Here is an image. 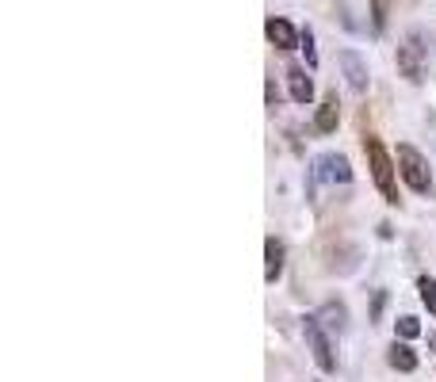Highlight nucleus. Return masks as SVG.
Wrapping results in <instances>:
<instances>
[{
  "mask_svg": "<svg viewBox=\"0 0 436 382\" xmlns=\"http://www.w3.org/2000/svg\"><path fill=\"white\" fill-rule=\"evenodd\" d=\"M436 38L429 35V31H409L406 38H402L398 46V73L409 80V85H421L425 80V69H429V54H433Z\"/></svg>",
  "mask_w": 436,
  "mask_h": 382,
  "instance_id": "f257e3e1",
  "label": "nucleus"
},
{
  "mask_svg": "<svg viewBox=\"0 0 436 382\" xmlns=\"http://www.w3.org/2000/svg\"><path fill=\"white\" fill-rule=\"evenodd\" d=\"M363 153H368L371 180H375L379 195H383L386 203H398V176H394V161H391V153L383 149V142H379L375 134H368L363 138Z\"/></svg>",
  "mask_w": 436,
  "mask_h": 382,
  "instance_id": "f03ea898",
  "label": "nucleus"
},
{
  "mask_svg": "<svg viewBox=\"0 0 436 382\" xmlns=\"http://www.w3.org/2000/svg\"><path fill=\"white\" fill-rule=\"evenodd\" d=\"M303 337H306V344H310V352H314V363H318L326 375H333V371H337L333 337H329V329L321 325L318 314H306V318H303Z\"/></svg>",
  "mask_w": 436,
  "mask_h": 382,
  "instance_id": "7ed1b4c3",
  "label": "nucleus"
},
{
  "mask_svg": "<svg viewBox=\"0 0 436 382\" xmlns=\"http://www.w3.org/2000/svg\"><path fill=\"white\" fill-rule=\"evenodd\" d=\"M398 176L409 184V191L417 195H433V172H429V161L414 149V145H398Z\"/></svg>",
  "mask_w": 436,
  "mask_h": 382,
  "instance_id": "20e7f679",
  "label": "nucleus"
},
{
  "mask_svg": "<svg viewBox=\"0 0 436 382\" xmlns=\"http://www.w3.org/2000/svg\"><path fill=\"white\" fill-rule=\"evenodd\" d=\"M314 180H326V184H352V168H349V157L341 153H326V157L314 161Z\"/></svg>",
  "mask_w": 436,
  "mask_h": 382,
  "instance_id": "39448f33",
  "label": "nucleus"
},
{
  "mask_svg": "<svg viewBox=\"0 0 436 382\" xmlns=\"http://www.w3.org/2000/svg\"><path fill=\"white\" fill-rule=\"evenodd\" d=\"M264 35H268V43L276 46V50H298V46H303V31H295L284 15H268Z\"/></svg>",
  "mask_w": 436,
  "mask_h": 382,
  "instance_id": "423d86ee",
  "label": "nucleus"
},
{
  "mask_svg": "<svg viewBox=\"0 0 436 382\" xmlns=\"http://www.w3.org/2000/svg\"><path fill=\"white\" fill-rule=\"evenodd\" d=\"M337 61H341V69H344V80H349V88H352V92H356V96H363V92H368V85H371L368 61H363L356 50H341V58H337Z\"/></svg>",
  "mask_w": 436,
  "mask_h": 382,
  "instance_id": "0eeeda50",
  "label": "nucleus"
},
{
  "mask_svg": "<svg viewBox=\"0 0 436 382\" xmlns=\"http://www.w3.org/2000/svg\"><path fill=\"white\" fill-rule=\"evenodd\" d=\"M284 260H287V249L279 237H268L264 241V283H276L284 275Z\"/></svg>",
  "mask_w": 436,
  "mask_h": 382,
  "instance_id": "6e6552de",
  "label": "nucleus"
},
{
  "mask_svg": "<svg viewBox=\"0 0 436 382\" xmlns=\"http://www.w3.org/2000/svg\"><path fill=\"white\" fill-rule=\"evenodd\" d=\"M287 92H291V100H295V103H310L314 100V80L306 77L303 65H291V69H287Z\"/></svg>",
  "mask_w": 436,
  "mask_h": 382,
  "instance_id": "1a4fd4ad",
  "label": "nucleus"
},
{
  "mask_svg": "<svg viewBox=\"0 0 436 382\" xmlns=\"http://www.w3.org/2000/svg\"><path fill=\"white\" fill-rule=\"evenodd\" d=\"M337 123H341V103H337V96H326L318 115H314V130H318V134H333Z\"/></svg>",
  "mask_w": 436,
  "mask_h": 382,
  "instance_id": "9d476101",
  "label": "nucleus"
},
{
  "mask_svg": "<svg viewBox=\"0 0 436 382\" xmlns=\"http://www.w3.org/2000/svg\"><path fill=\"white\" fill-rule=\"evenodd\" d=\"M386 363H391L394 371H402V375H409V371H417V352L406 340H394L391 352H386Z\"/></svg>",
  "mask_w": 436,
  "mask_h": 382,
  "instance_id": "9b49d317",
  "label": "nucleus"
},
{
  "mask_svg": "<svg viewBox=\"0 0 436 382\" xmlns=\"http://www.w3.org/2000/svg\"><path fill=\"white\" fill-rule=\"evenodd\" d=\"M318 318H321V325H326L329 332H337V337L349 329V310H344V302H326L318 310Z\"/></svg>",
  "mask_w": 436,
  "mask_h": 382,
  "instance_id": "f8f14e48",
  "label": "nucleus"
},
{
  "mask_svg": "<svg viewBox=\"0 0 436 382\" xmlns=\"http://www.w3.org/2000/svg\"><path fill=\"white\" fill-rule=\"evenodd\" d=\"M386 20H391V0H371V27L379 35L386 31Z\"/></svg>",
  "mask_w": 436,
  "mask_h": 382,
  "instance_id": "ddd939ff",
  "label": "nucleus"
},
{
  "mask_svg": "<svg viewBox=\"0 0 436 382\" xmlns=\"http://www.w3.org/2000/svg\"><path fill=\"white\" fill-rule=\"evenodd\" d=\"M417 291H421V302H425V310L436 318V279H429V275H421L417 279Z\"/></svg>",
  "mask_w": 436,
  "mask_h": 382,
  "instance_id": "4468645a",
  "label": "nucleus"
},
{
  "mask_svg": "<svg viewBox=\"0 0 436 382\" xmlns=\"http://www.w3.org/2000/svg\"><path fill=\"white\" fill-rule=\"evenodd\" d=\"M394 332H398L402 340H414V337H421V321H417V318H409V314H406V318H398V321H394Z\"/></svg>",
  "mask_w": 436,
  "mask_h": 382,
  "instance_id": "2eb2a0df",
  "label": "nucleus"
},
{
  "mask_svg": "<svg viewBox=\"0 0 436 382\" xmlns=\"http://www.w3.org/2000/svg\"><path fill=\"white\" fill-rule=\"evenodd\" d=\"M298 50L306 54V65H310V69H318V50H314V31L310 27H303V46H298Z\"/></svg>",
  "mask_w": 436,
  "mask_h": 382,
  "instance_id": "dca6fc26",
  "label": "nucleus"
},
{
  "mask_svg": "<svg viewBox=\"0 0 436 382\" xmlns=\"http://www.w3.org/2000/svg\"><path fill=\"white\" fill-rule=\"evenodd\" d=\"M279 103V92H276V77H268V108Z\"/></svg>",
  "mask_w": 436,
  "mask_h": 382,
  "instance_id": "f3484780",
  "label": "nucleus"
},
{
  "mask_svg": "<svg viewBox=\"0 0 436 382\" xmlns=\"http://www.w3.org/2000/svg\"><path fill=\"white\" fill-rule=\"evenodd\" d=\"M383 302H386V295L379 291V295H375V302H371V318H379V314H383Z\"/></svg>",
  "mask_w": 436,
  "mask_h": 382,
  "instance_id": "a211bd4d",
  "label": "nucleus"
},
{
  "mask_svg": "<svg viewBox=\"0 0 436 382\" xmlns=\"http://www.w3.org/2000/svg\"><path fill=\"white\" fill-rule=\"evenodd\" d=\"M429 348H433V352H436V332H429Z\"/></svg>",
  "mask_w": 436,
  "mask_h": 382,
  "instance_id": "6ab92c4d",
  "label": "nucleus"
}]
</instances>
